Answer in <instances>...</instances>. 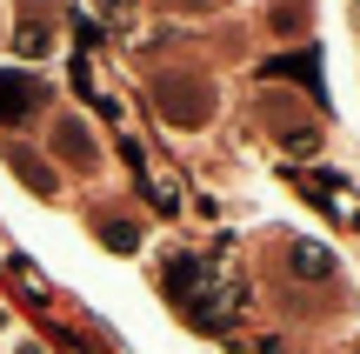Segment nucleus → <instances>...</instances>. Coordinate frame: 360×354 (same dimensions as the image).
<instances>
[{
  "mask_svg": "<svg viewBox=\"0 0 360 354\" xmlns=\"http://www.w3.org/2000/svg\"><path fill=\"white\" fill-rule=\"evenodd\" d=\"M13 167H20V181H34V187H40V194H53V174H47V167H40V160H34V154H20V147H13Z\"/></svg>",
  "mask_w": 360,
  "mask_h": 354,
  "instance_id": "6",
  "label": "nucleus"
},
{
  "mask_svg": "<svg viewBox=\"0 0 360 354\" xmlns=\"http://www.w3.org/2000/svg\"><path fill=\"white\" fill-rule=\"evenodd\" d=\"M167 294L180 301V315L200 321V328H227V321L254 301L247 288H220L214 261H200V254H174V261H167Z\"/></svg>",
  "mask_w": 360,
  "mask_h": 354,
  "instance_id": "1",
  "label": "nucleus"
},
{
  "mask_svg": "<svg viewBox=\"0 0 360 354\" xmlns=\"http://www.w3.org/2000/svg\"><path fill=\"white\" fill-rule=\"evenodd\" d=\"M53 147H60L67 160H94V141H87V134L74 127V120H60V134H53Z\"/></svg>",
  "mask_w": 360,
  "mask_h": 354,
  "instance_id": "5",
  "label": "nucleus"
},
{
  "mask_svg": "<svg viewBox=\"0 0 360 354\" xmlns=\"http://www.w3.org/2000/svg\"><path fill=\"white\" fill-rule=\"evenodd\" d=\"M27 107H40V87H34V80H20V74H0V127L20 120Z\"/></svg>",
  "mask_w": 360,
  "mask_h": 354,
  "instance_id": "4",
  "label": "nucleus"
},
{
  "mask_svg": "<svg viewBox=\"0 0 360 354\" xmlns=\"http://www.w3.org/2000/svg\"><path fill=\"white\" fill-rule=\"evenodd\" d=\"M0 334H7V301H0Z\"/></svg>",
  "mask_w": 360,
  "mask_h": 354,
  "instance_id": "9",
  "label": "nucleus"
},
{
  "mask_svg": "<svg viewBox=\"0 0 360 354\" xmlns=\"http://www.w3.org/2000/svg\"><path fill=\"white\" fill-rule=\"evenodd\" d=\"M20 53H47V27H20Z\"/></svg>",
  "mask_w": 360,
  "mask_h": 354,
  "instance_id": "7",
  "label": "nucleus"
},
{
  "mask_svg": "<svg viewBox=\"0 0 360 354\" xmlns=\"http://www.w3.org/2000/svg\"><path fill=\"white\" fill-rule=\"evenodd\" d=\"M13 354H47V348H40V341H20V348H13Z\"/></svg>",
  "mask_w": 360,
  "mask_h": 354,
  "instance_id": "8",
  "label": "nucleus"
},
{
  "mask_svg": "<svg viewBox=\"0 0 360 354\" xmlns=\"http://www.w3.org/2000/svg\"><path fill=\"white\" fill-rule=\"evenodd\" d=\"M174 120H207V80H160Z\"/></svg>",
  "mask_w": 360,
  "mask_h": 354,
  "instance_id": "3",
  "label": "nucleus"
},
{
  "mask_svg": "<svg viewBox=\"0 0 360 354\" xmlns=\"http://www.w3.org/2000/svg\"><path fill=\"white\" fill-rule=\"evenodd\" d=\"M287 274L294 281H327L334 274V254H327L321 241H287Z\"/></svg>",
  "mask_w": 360,
  "mask_h": 354,
  "instance_id": "2",
  "label": "nucleus"
}]
</instances>
